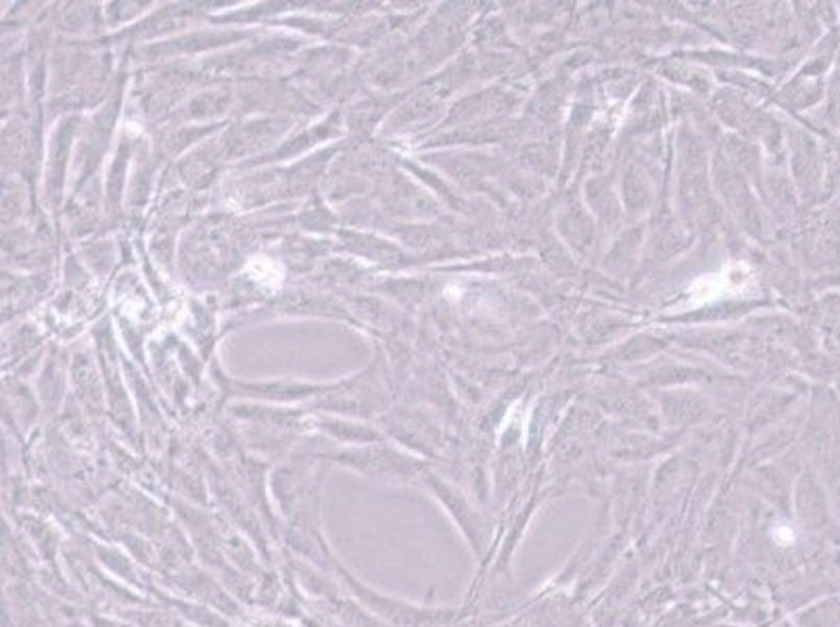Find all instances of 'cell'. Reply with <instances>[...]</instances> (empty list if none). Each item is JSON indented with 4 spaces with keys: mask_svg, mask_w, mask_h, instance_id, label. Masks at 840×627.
<instances>
[{
    "mask_svg": "<svg viewBox=\"0 0 840 627\" xmlns=\"http://www.w3.org/2000/svg\"><path fill=\"white\" fill-rule=\"evenodd\" d=\"M774 539H776L778 543H782V546H788V543L794 541V533H792L790 527L780 525V527H776V531H774Z\"/></svg>",
    "mask_w": 840,
    "mask_h": 627,
    "instance_id": "obj_1",
    "label": "cell"
}]
</instances>
